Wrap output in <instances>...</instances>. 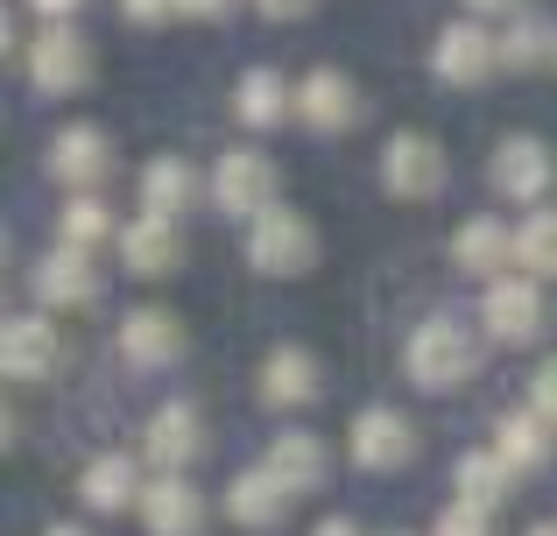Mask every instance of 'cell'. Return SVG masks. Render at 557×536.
<instances>
[{"label":"cell","mask_w":557,"mask_h":536,"mask_svg":"<svg viewBox=\"0 0 557 536\" xmlns=\"http://www.w3.org/2000/svg\"><path fill=\"white\" fill-rule=\"evenodd\" d=\"M473 360H480V339L445 311L423 317V325L409 332V346H403V367H409V382H417L423 396H451V388L473 374Z\"/></svg>","instance_id":"obj_1"},{"label":"cell","mask_w":557,"mask_h":536,"mask_svg":"<svg viewBox=\"0 0 557 536\" xmlns=\"http://www.w3.org/2000/svg\"><path fill=\"white\" fill-rule=\"evenodd\" d=\"M247 262H255L261 275H275V283H289V275H304L318 262V234L304 212L289 205H269L255 226H247Z\"/></svg>","instance_id":"obj_2"},{"label":"cell","mask_w":557,"mask_h":536,"mask_svg":"<svg viewBox=\"0 0 557 536\" xmlns=\"http://www.w3.org/2000/svg\"><path fill=\"white\" fill-rule=\"evenodd\" d=\"M22 64H28V85H36V92L64 99V92H78V85L92 78V42H85L71 22H50V28H36V42H28Z\"/></svg>","instance_id":"obj_3"},{"label":"cell","mask_w":557,"mask_h":536,"mask_svg":"<svg viewBox=\"0 0 557 536\" xmlns=\"http://www.w3.org/2000/svg\"><path fill=\"white\" fill-rule=\"evenodd\" d=\"M480 325H487L494 346H530L536 332H544V289H536V275H502V283H487Z\"/></svg>","instance_id":"obj_4"},{"label":"cell","mask_w":557,"mask_h":536,"mask_svg":"<svg viewBox=\"0 0 557 536\" xmlns=\"http://www.w3.org/2000/svg\"><path fill=\"white\" fill-rule=\"evenodd\" d=\"M381 191L388 198H437L445 191V149L431 135H417V127L388 135V149H381Z\"/></svg>","instance_id":"obj_5"},{"label":"cell","mask_w":557,"mask_h":536,"mask_svg":"<svg viewBox=\"0 0 557 536\" xmlns=\"http://www.w3.org/2000/svg\"><path fill=\"white\" fill-rule=\"evenodd\" d=\"M212 205L233 212V220H261L275 205V163L255 149H226L212 170Z\"/></svg>","instance_id":"obj_6"},{"label":"cell","mask_w":557,"mask_h":536,"mask_svg":"<svg viewBox=\"0 0 557 536\" xmlns=\"http://www.w3.org/2000/svg\"><path fill=\"white\" fill-rule=\"evenodd\" d=\"M550 184H557V163L536 135H508L502 149H494V191H502L508 205H544Z\"/></svg>","instance_id":"obj_7"},{"label":"cell","mask_w":557,"mask_h":536,"mask_svg":"<svg viewBox=\"0 0 557 536\" xmlns=\"http://www.w3.org/2000/svg\"><path fill=\"white\" fill-rule=\"evenodd\" d=\"M502 64V36H487L480 22H445L431 42V71L445 85H480L487 71Z\"/></svg>","instance_id":"obj_8"},{"label":"cell","mask_w":557,"mask_h":536,"mask_svg":"<svg viewBox=\"0 0 557 536\" xmlns=\"http://www.w3.org/2000/svg\"><path fill=\"white\" fill-rule=\"evenodd\" d=\"M121 269L156 283V275H177L184 269V226L163 220V212H141L135 226L121 234Z\"/></svg>","instance_id":"obj_9"},{"label":"cell","mask_w":557,"mask_h":536,"mask_svg":"<svg viewBox=\"0 0 557 536\" xmlns=\"http://www.w3.org/2000/svg\"><path fill=\"white\" fill-rule=\"evenodd\" d=\"M141 452H149L156 473H184L190 459L205 452V416L190 410V402H163V410L149 416V431H141Z\"/></svg>","instance_id":"obj_10"},{"label":"cell","mask_w":557,"mask_h":536,"mask_svg":"<svg viewBox=\"0 0 557 536\" xmlns=\"http://www.w3.org/2000/svg\"><path fill=\"white\" fill-rule=\"evenodd\" d=\"M354 459L368 473H395L417 459V424L403 410H360L354 416Z\"/></svg>","instance_id":"obj_11"},{"label":"cell","mask_w":557,"mask_h":536,"mask_svg":"<svg viewBox=\"0 0 557 536\" xmlns=\"http://www.w3.org/2000/svg\"><path fill=\"white\" fill-rule=\"evenodd\" d=\"M141 523H149V536H205V495L184 473H163L141 487Z\"/></svg>","instance_id":"obj_12"},{"label":"cell","mask_w":557,"mask_h":536,"mask_svg":"<svg viewBox=\"0 0 557 536\" xmlns=\"http://www.w3.org/2000/svg\"><path fill=\"white\" fill-rule=\"evenodd\" d=\"M0 367H8V382H42V374L57 367V325L36 311L8 317L0 325Z\"/></svg>","instance_id":"obj_13"},{"label":"cell","mask_w":557,"mask_h":536,"mask_svg":"<svg viewBox=\"0 0 557 536\" xmlns=\"http://www.w3.org/2000/svg\"><path fill=\"white\" fill-rule=\"evenodd\" d=\"M297 121L318 127V135H346V127L360 121V92L346 71H311V78L297 85Z\"/></svg>","instance_id":"obj_14"},{"label":"cell","mask_w":557,"mask_h":536,"mask_svg":"<svg viewBox=\"0 0 557 536\" xmlns=\"http://www.w3.org/2000/svg\"><path fill=\"white\" fill-rule=\"evenodd\" d=\"M36 297L42 303H92L99 297V269H92V248H71V240H57L50 254L36 262Z\"/></svg>","instance_id":"obj_15"},{"label":"cell","mask_w":557,"mask_h":536,"mask_svg":"<svg viewBox=\"0 0 557 536\" xmlns=\"http://www.w3.org/2000/svg\"><path fill=\"white\" fill-rule=\"evenodd\" d=\"M107 163H113V149H107V135H99L92 121H71L64 135L50 141V177L71 184V191H92V184L107 177Z\"/></svg>","instance_id":"obj_16"},{"label":"cell","mask_w":557,"mask_h":536,"mask_svg":"<svg viewBox=\"0 0 557 536\" xmlns=\"http://www.w3.org/2000/svg\"><path fill=\"white\" fill-rule=\"evenodd\" d=\"M121 353L135 367H177L184 360V317L177 311H127L121 317Z\"/></svg>","instance_id":"obj_17"},{"label":"cell","mask_w":557,"mask_h":536,"mask_svg":"<svg viewBox=\"0 0 557 536\" xmlns=\"http://www.w3.org/2000/svg\"><path fill=\"white\" fill-rule=\"evenodd\" d=\"M261 402L269 410H304V402H318V360L304 353V346H275L269 360H261Z\"/></svg>","instance_id":"obj_18"},{"label":"cell","mask_w":557,"mask_h":536,"mask_svg":"<svg viewBox=\"0 0 557 536\" xmlns=\"http://www.w3.org/2000/svg\"><path fill=\"white\" fill-rule=\"evenodd\" d=\"M289 501H297V495H289V487L275 481L269 466H247L240 481L226 487V515H233L240 529H275V523L289 515Z\"/></svg>","instance_id":"obj_19"},{"label":"cell","mask_w":557,"mask_h":536,"mask_svg":"<svg viewBox=\"0 0 557 536\" xmlns=\"http://www.w3.org/2000/svg\"><path fill=\"white\" fill-rule=\"evenodd\" d=\"M261 466H269L289 495H318V481H325L332 459H325V445H318L311 431H275L269 452H261Z\"/></svg>","instance_id":"obj_20"},{"label":"cell","mask_w":557,"mask_h":536,"mask_svg":"<svg viewBox=\"0 0 557 536\" xmlns=\"http://www.w3.org/2000/svg\"><path fill=\"white\" fill-rule=\"evenodd\" d=\"M78 495H85V509H99V515L141 509V466H135V459H127V452H99L92 466H85Z\"/></svg>","instance_id":"obj_21"},{"label":"cell","mask_w":557,"mask_h":536,"mask_svg":"<svg viewBox=\"0 0 557 536\" xmlns=\"http://www.w3.org/2000/svg\"><path fill=\"white\" fill-rule=\"evenodd\" d=\"M451 262L487 275V283H502V275L516 269V234H508L502 220H466L459 234H451Z\"/></svg>","instance_id":"obj_22"},{"label":"cell","mask_w":557,"mask_h":536,"mask_svg":"<svg viewBox=\"0 0 557 536\" xmlns=\"http://www.w3.org/2000/svg\"><path fill=\"white\" fill-rule=\"evenodd\" d=\"M205 177L184 163V155H156L149 170H141V212H163V220H184L190 205H198Z\"/></svg>","instance_id":"obj_23"},{"label":"cell","mask_w":557,"mask_h":536,"mask_svg":"<svg viewBox=\"0 0 557 536\" xmlns=\"http://www.w3.org/2000/svg\"><path fill=\"white\" fill-rule=\"evenodd\" d=\"M494 452H502L516 473H536V466H550V452H557V438H550V416H536V410H508L502 424H494Z\"/></svg>","instance_id":"obj_24"},{"label":"cell","mask_w":557,"mask_h":536,"mask_svg":"<svg viewBox=\"0 0 557 536\" xmlns=\"http://www.w3.org/2000/svg\"><path fill=\"white\" fill-rule=\"evenodd\" d=\"M233 113H240L247 127H275V121L297 113V92H289L269 64H255V71H240V85H233Z\"/></svg>","instance_id":"obj_25"},{"label":"cell","mask_w":557,"mask_h":536,"mask_svg":"<svg viewBox=\"0 0 557 536\" xmlns=\"http://www.w3.org/2000/svg\"><path fill=\"white\" fill-rule=\"evenodd\" d=\"M550 57H557V22L536 14V8H516V22L502 28V64L536 71V64H550Z\"/></svg>","instance_id":"obj_26"},{"label":"cell","mask_w":557,"mask_h":536,"mask_svg":"<svg viewBox=\"0 0 557 536\" xmlns=\"http://www.w3.org/2000/svg\"><path fill=\"white\" fill-rule=\"evenodd\" d=\"M508 481H516V466H508L502 452H466L459 466H451V487H459V501H480V509H502L508 501Z\"/></svg>","instance_id":"obj_27"},{"label":"cell","mask_w":557,"mask_h":536,"mask_svg":"<svg viewBox=\"0 0 557 536\" xmlns=\"http://www.w3.org/2000/svg\"><path fill=\"white\" fill-rule=\"evenodd\" d=\"M516 269L557 283V212H530V220L516 226Z\"/></svg>","instance_id":"obj_28"},{"label":"cell","mask_w":557,"mask_h":536,"mask_svg":"<svg viewBox=\"0 0 557 536\" xmlns=\"http://www.w3.org/2000/svg\"><path fill=\"white\" fill-rule=\"evenodd\" d=\"M57 234H64L71 248H99V240L113 234V220H107V205H99L92 191H78V198L64 205V220H57Z\"/></svg>","instance_id":"obj_29"},{"label":"cell","mask_w":557,"mask_h":536,"mask_svg":"<svg viewBox=\"0 0 557 536\" xmlns=\"http://www.w3.org/2000/svg\"><path fill=\"white\" fill-rule=\"evenodd\" d=\"M431 536H494V509H480V501H451V509L437 515Z\"/></svg>","instance_id":"obj_30"},{"label":"cell","mask_w":557,"mask_h":536,"mask_svg":"<svg viewBox=\"0 0 557 536\" xmlns=\"http://www.w3.org/2000/svg\"><path fill=\"white\" fill-rule=\"evenodd\" d=\"M530 410H536V416H550V424H557V360H544V367L530 374Z\"/></svg>","instance_id":"obj_31"},{"label":"cell","mask_w":557,"mask_h":536,"mask_svg":"<svg viewBox=\"0 0 557 536\" xmlns=\"http://www.w3.org/2000/svg\"><path fill=\"white\" fill-rule=\"evenodd\" d=\"M121 14L135 28H156V22H170V14H177V0H121Z\"/></svg>","instance_id":"obj_32"},{"label":"cell","mask_w":557,"mask_h":536,"mask_svg":"<svg viewBox=\"0 0 557 536\" xmlns=\"http://www.w3.org/2000/svg\"><path fill=\"white\" fill-rule=\"evenodd\" d=\"M261 14H269V22H304V14L318 8V0H255Z\"/></svg>","instance_id":"obj_33"},{"label":"cell","mask_w":557,"mask_h":536,"mask_svg":"<svg viewBox=\"0 0 557 536\" xmlns=\"http://www.w3.org/2000/svg\"><path fill=\"white\" fill-rule=\"evenodd\" d=\"M233 0H177V14H190V22H219Z\"/></svg>","instance_id":"obj_34"},{"label":"cell","mask_w":557,"mask_h":536,"mask_svg":"<svg viewBox=\"0 0 557 536\" xmlns=\"http://www.w3.org/2000/svg\"><path fill=\"white\" fill-rule=\"evenodd\" d=\"M28 8H36L42 22H71V14H78V0H28Z\"/></svg>","instance_id":"obj_35"},{"label":"cell","mask_w":557,"mask_h":536,"mask_svg":"<svg viewBox=\"0 0 557 536\" xmlns=\"http://www.w3.org/2000/svg\"><path fill=\"white\" fill-rule=\"evenodd\" d=\"M311 536H360V523H354V515H332V523H318Z\"/></svg>","instance_id":"obj_36"},{"label":"cell","mask_w":557,"mask_h":536,"mask_svg":"<svg viewBox=\"0 0 557 536\" xmlns=\"http://www.w3.org/2000/svg\"><path fill=\"white\" fill-rule=\"evenodd\" d=\"M473 14H508V8H522V0H466Z\"/></svg>","instance_id":"obj_37"},{"label":"cell","mask_w":557,"mask_h":536,"mask_svg":"<svg viewBox=\"0 0 557 536\" xmlns=\"http://www.w3.org/2000/svg\"><path fill=\"white\" fill-rule=\"evenodd\" d=\"M42 536H85L78 523H57V529H42Z\"/></svg>","instance_id":"obj_38"},{"label":"cell","mask_w":557,"mask_h":536,"mask_svg":"<svg viewBox=\"0 0 557 536\" xmlns=\"http://www.w3.org/2000/svg\"><path fill=\"white\" fill-rule=\"evenodd\" d=\"M522 536H557V523H536V529H522Z\"/></svg>","instance_id":"obj_39"}]
</instances>
